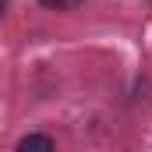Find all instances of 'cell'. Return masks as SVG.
Returning <instances> with one entry per match:
<instances>
[{"instance_id":"6da1fadb","label":"cell","mask_w":152,"mask_h":152,"mask_svg":"<svg viewBox=\"0 0 152 152\" xmlns=\"http://www.w3.org/2000/svg\"><path fill=\"white\" fill-rule=\"evenodd\" d=\"M14 152H57V145H53V138H50V134L32 131V134H25V138L18 142V149H14Z\"/></svg>"},{"instance_id":"7a4b0ae2","label":"cell","mask_w":152,"mask_h":152,"mask_svg":"<svg viewBox=\"0 0 152 152\" xmlns=\"http://www.w3.org/2000/svg\"><path fill=\"white\" fill-rule=\"evenodd\" d=\"M42 7H50V11H71L78 4H85V0H39Z\"/></svg>"}]
</instances>
